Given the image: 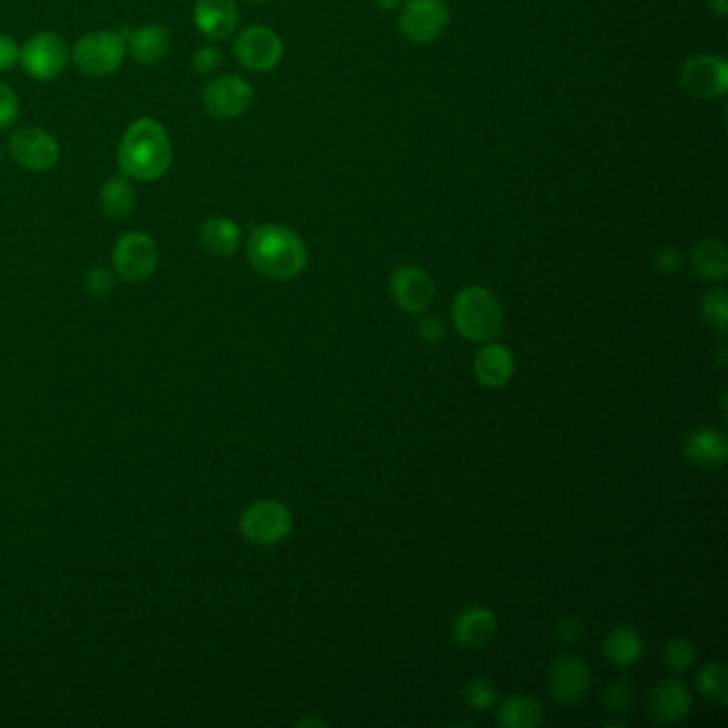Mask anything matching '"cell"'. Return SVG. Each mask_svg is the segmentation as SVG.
I'll use <instances>...</instances> for the list:
<instances>
[{
	"instance_id": "d6a6232c",
	"label": "cell",
	"mask_w": 728,
	"mask_h": 728,
	"mask_svg": "<svg viewBox=\"0 0 728 728\" xmlns=\"http://www.w3.org/2000/svg\"><path fill=\"white\" fill-rule=\"evenodd\" d=\"M223 65V52L214 46H204L199 48L197 53H195V60H193V67L197 73L201 76H208V73H214L218 67Z\"/></svg>"
},
{
	"instance_id": "2e32d148",
	"label": "cell",
	"mask_w": 728,
	"mask_h": 728,
	"mask_svg": "<svg viewBox=\"0 0 728 728\" xmlns=\"http://www.w3.org/2000/svg\"><path fill=\"white\" fill-rule=\"evenodd\" d=\"M683 455L692 466L720 469L728 460L727 434L714 427L695 430L683 441Z\"/></svg>"
},
{
	"instance_id": "3957f363",
	"label": "cell",
	"mask_w": 728,
	"mask_h": 728,
	"mask_svg": "<svg viewBox=\"0 0 728 728\" xmlns=\"http://www.w3.org/2000/svg\"><path fill=\"white\" fill-rule=\"evenodd\" d=\"M458 332L472 342L495 338L504 325V311L492 291L483 286L462 288L451 306Z\"/></svg>"
},
{
	"instance_id": "9a60e30c",
	"label": "cell",
	"mask_w": 728,
	"mask_h": 728,
	"mask_svg": "<svg viewBox=\"0 0 728 728\" xmlns=\"http://www.w3.org/2000/svg\"><path fill=\"white\" fill-rule=\"evenodd\" d=\"M692 695L679 679L658 681L648 695V714L660 725H677L690 716Z\"/></svg>"
},
{
	"instance_id": "d590c367",
	"label": "cell",
	"mask_w": 728,
	"mask_h": 728,
	"mask_svg": "<svg viewBox=\"0 0 728 728\" xmlns=\"http://www.w3.org/2000/svg\"><path fill=\"white\" fill-rule=\"evenodd\" d=\"M581 632H583V622H581V620H574V618H567V620H562L560 624H555V634H558V639H562L564 643L577 641V639L581 637Z\"/></svg>"
},
{
	"instance_id": "8d00e7d4",
	"label": "cell",
	"mask_w": 728,
	"mask_h": 728,
	"mask_svg": "<svg viewBox=\"0 0 728 728\" xmlns=\"http://www.w3.org/2000/svg\"><path fill=\"white\" fill-rule=\"evenodd\" d=\"M658 267L665 269V272H676V269L681 267V255L676 253V250H671V248L662 250V253L658 255Z\"/></svg>"
},
{
	"instance_id": "7402d4cb",
	"label": "cell",
	"mask_w": 728,
	"mask_h": 728,
	"mask_svg": "<svg viewBox=\"0 0 728 728\" xmlns=\"http://www.w3.org/2000/svg\"><path fill=\"white\" fill-rule=\"evenodd\" d=\"M498 725L504 728H534L543 725L545 714L541 702L525 695H511L500 702L495 711Z\"/></svg>"
},
{
	"instance_id": "30bf717a",
	"label": "cell",
	"mask_w": 728,
	"mask_h": 728,
	"mask_svg": "<svg viewBox=\"0 0 728 728\" xmlns=\"http://www.w3.org/2000/svg\"><path fill=\"white\" fill-rule=\"evenodd\" d=\"M285 52L281 37L267 27H248L235 39V56L250 71H272Z\"/></svg>"
},
{
	"instance_id": "5bb4252c",
	"label": "cell",
	"mask_w": 728,
	"mask_h": 728,
	"mask_svg": "<svg viewBox=\"0 0 728 728\" xmlns=\"http://www.w3.org/2000/svg\"><path fill=\"white\" fill-rule=\"evenodd\" d=\"M592 686V671L579 656H562L549 669L551 695L560 702H579L586 699Z\"/></svg>"
},
{
	"instance_id": "52a82bcc",
	"label": "cell",
	"mask_w": 728,
	"mask_h": 728,
	"mask_svg": "<svg viewBox=\"0 0 728 728\" xmlns=\"http://www.w3.org/2000/svg\"><path fill=\"white\" fill-rule=\"evenodd\" d=\"M20 62L28 76L39 81L56 79L69 65V50L60 35L39 32L20 50Z\"/></svg>"
},
{
	"instance_id": "74e56055",
	"label": "cell",
	"mask_w": 728,
	"mask_h": 728,
	"mask_svg": "<svg viewBox=\"0 0 728 728\" xmlns=\"http://www.w3.org/2000/svg\"><path fill=\"white\" fill-rule=\"evenodd\" d=\"M709 7L718 18H725L728 13V0H709Z\"/></svg>"
},
{
	"instance_id": "f1b7e54d",
	"label": "cell",
	"mask_w": 728,
	"mask_h": 728,
	"mask_svg": "<svg viewBox=\"0 0 728 728\" xmlns=\"http://www.w3.org/2000/svg\"><path fill=\"white\" fill-rule=\"evenodd\" d=\"M662 658L673 673H686L697 660V650L688 639H673L667 643Z\"/></svg>"
},
{
	"instance_id": "6da1fadb",
	"label": "cell",
	"mask_w": 728,
	"mask_h": 728,
	"mask_svg": "<svg viewBox=\"0 0 728 728\" xmlns=\"http://www.w3.org/2000/svg\"><path fill=\"white\" fill-rule=\"evenodd\" d=\"M171 141L163 125L153 118H139L130 125L120 148L118 165L125 176L141 183H153L167 174L171 167Z\"/></svg>"
},
{
	"instance_id": "f35d334b",
	"label": "cell",
	"mask_w": 728,
	"mask_h": 728,
	"mask_svg": "<svg viewBox=\"0 0 728 728\" xmlns=\"http://www.w3.org/2000/svg\"><path fill=\"white\" fill-rule=\"evenodd\" d=\"M297 727H329V722L321 718H304L297 722Z\"/></svg>"
},
{
	"instance_id": "5b68a950",
	"label": "cell",
	"mask_w": 728,
	"mask_h": 728,
	"mask_svg": "<svg viewBox=\"0 0 728 728\" xmlns=\"http://www.w3.org/2000/svg\"><path fill=\"white\" fill-rule=\"evenodd\" d=\"M291 511L276 500H260L250 504L239 520V532L253 545H278L291 534Z\"/></svg>"
},
{
	"instance_id": "60d3db41",
	"label": "cell",
	"mask_w": 728,
	"mask_h": 728,
	"mask_svg": "<svg viewBox=\"0 0 728 728\" xmlns=\"http://www.w3.org/2000/svg\"><path fill=\"white\" fill-rule=\"evenodd\" d=\"M383 11H391V9H395L397 4H400V0H374Z\"/></svg>"
},
{
	"instance_id": "ab89813d",
	"label": "cell",
	"mask_w": 728,
	"mask_h": 728,
	"mask_svg": "<svg viewBox=\"0 0 728 728\" xmlns=\"http://www.w3.org/2000/svg\"><path fill=\"white\" fill-rule=\"evenodd\" d=\"M716 360H718V365H720V367L727 365V346H725V344L718 346V351H716Z\"/></svg>"
},
{
	"instance_id": "836d02e7",
	"label": "cell",
	"mask_w": 728,
	"mask_h": 728,
	"mask_svg": "<svg viewBox=\"0 0 728 728\" xmlns=\"http://www.w3.org/2000/svg\"><path fill=\"white\" fill-rule=\"evenodd\" d=\"M416 334L421 336V340H425L430 344H439L446 336V327H444L443 321L436 318V316H423L416 323Z\"/></svg>"
},
{
	"instance_id": "ffe728a7",
	"label": "cell",
	"mask_w": 728,
	"mask_h": 728,
	"mask_svg": "<svg viewBox=\"0 0 728 728\" xmlns=\"http://www.w3.org/2000/svg\"><path fill=\"white\" fill-rule=\"evenodd\" d=\"M646 651L643 637L632 626H618L611 630L602 643V656L609 665L628 669L634 667Z\"/></svg>"
},
{
	"instance_id": "e575fe53",
	"label": "cell",
	"mask_w": 728,
	"mask_h": 728,
	"mask_svg": "<svg viewBox=\"0 0 728 728\" xmlns=\"http://www.w3.org/2000/svg\"><path fill=\"white\" fill-rule=\"evenodd\" d=\"M20 62V46L7 37L0 35V71H9Z\"/></svg>"
},
{
	"instance_id": "4fadbf2b",
	"label": "cell",
	"mask_w": 728,
	"mask_h": 728,
	"mask_svg": "<svg viewBox=\"0 0 728 728\" xmlns=\"http://www.w3.org/2000/svg\"><path fill=\"white\" fill-rule=\"evenodd\" d=\"M253 86L239 76H220L204 88V105L211 116L232 120L253 104Z\"/></svg>"
},
{
	"instance_id": "ba28073f",
	"label": "cell",
	"mask_w": 728,
	"mask_h": 728,
	"mask_svg": "<svg viewBox=\"0 0 728 728\" xmlns=\"http://www.w3.org/2000/svg\"><path fill=\"white\" fill-rule=\"evenodd\" d=\"M679 79L686 92L697 99H720L728 90V65L725 58L699 53L683 62Z\"/></svg>"
},
{
	"instance_id": "f546056e",
	"label": "cell",
	"mask_w": 728,
	"mask_h": 728,
	"mask_svg": "<svg viewBox=\"0 0 728 728\" xmlns=\"http://www.w3.org/2000/svg\"><path fill=\"white\" fill-rule=\"evenodd\" d=\"M602 702L611 714H626L634 702V686L624 677L611 681L604 690Z\"/></svg>"
},
{
	"instance_id": "4316f807",
	"label": "cell",
	"mask_w": 728,
	"mask_h": 728,
	"mask_svg": "<svg viewBox=\"0 0 728 728\" xmlns=\"http://www.w3.org/2000/svg\"><path fill=\"white\" fill-rule=\"evenodd\" d=\"M697 686L709 701L728 702V671L722 662H707L697 676Z\"/></svg>"
},
{
	"instance_id": "484cf974",
	"label": "cell",
	"mask_w": 728,
	"mask_h": 728,
	"mask_svg": "<svg viewBox=\"0 0 728 728\" xmlns=\"http://www.w3.org/2000/svg\"><path fill=\"white\" fill-rule=\"evenodd\" d=\"M701 318L702 323L718 332V334H727L728 329V293L718 286L711 288L702 295L701 299Z\"/></svg>"
},
{
	"instance_id": "603a6c76",
	"label": "cell",
	"mask_w": 728,
	"mask_h": 728,
	"mask_svg": "<svg viewBox=\"0 0 728 728\" xmlns=\"http://www.w3.org/2000/svg\"><path fill=\"white\" fill-rule=\"evenodd\" d=\"M690 263L705 281L722 283L728 276V250L725 242L701 239L690 253Z\"/></svg>"
},
{
	"instance_id": "d6986e66",
	"label": "cell",
	"mask_w": 728,
	"mask_h": 728,
	"mask_svg": "<svg viewBox=\"0 0 728 728\" xmlns=\"http://www.w3.org/2000/svg\"><path fill=\"white\" fill-rule=\"evenodd\" d=\"M474 374L476 378L492 390L504 387L515 374V357L502 344H490L481 348L474 357Z\"/></svg>"
},
{
	"instance_id": "ac0fdd59",
	"label": "cell",
	"mask_w": 728,
	"mask_h": 728,
	"mask_svg": "<svg viewBox=\"0 0 728 728\" xmlns=\"http://www.w3.org/2000/svg\"><path fill=\"white\" fill-rule=\"evenodd\" d=\"M237 4L234 0H197L195 24L209 39H227L237 28Z\"/></svg>"
},
{
	"instance_id": "7bdbcfd3",
	"label": "cell",
	"mask_w": 728,
	"mask_h": 728,
	"mask_svg": "<svg viewBox=\"0 0 728 728\" xmlns=\"http://www.w3.org/2000/svg\"><path fill=\"white\" fill-rule=\"evenodd\" d=\"M0 160H2V148H0Z\"/></svg>"
},
{
	"instance_id": "277c9868",
	"label": "cell",
	"mask_w": 728,
	"mask_h": 728,
	"mask_svg": "<svg viewBox=\"0 0 728 728\" xmlns=\"http://www.w3.org/2000/svg\"><path fill=\"white\" fill-rule=\"evenodd\" d=\"M127 56L125 32L101 30L81 37L73 48V60L79 71L92 78H104L118 71Z\"/></svg>"
},
{
	"instance_id": "44dd1931",
	"label": "cell",
	"mask_w": 728,
	"mask_h": 728,
	"mask_svg": "<svg viewBox=\"0 0 728 728\" xmlns=\"http://www.w3.org/2000/svg\"><path fill=\"white\" fill-rule=\"evenodd\" d=\"M199 239L214 257H232L242 244V229L232 218L214 216L201 225Z\"/></svg>"
},
{
	"instance_id": "d4e9b609",
	"label": "cell",
	"mask_w": 728,
	"mask_h": 728,
	"mask_svg": "<svg viewBox=\"0 0 728 728\" xmlns=\"http://www.w3.org/2000/svg\"><path fill=\"white\" fill-rule=\"evenodd\" d=\"M130 53L144 65H155L171 50V35L163 27H146L130 37Z\"/></svg>"
},
{
	"instance_id": "cb8c5ba5",
	"label": "cell",
	"mask_w": 728,
	"mask_h": 728,
	"mask_svg": "<svg viewBox=\"0 0 728 728\" xmlns=\"http://www.w3.org/2000/svg\"><path fill=\"white\" fill-rule=\"evenodd\" d=\"M135 201H137L135 188L130 184L129 176H125V174L111 176L101 186L99 206H101V211H104L105 216H109V218H125V216H129L132 208H135Z\"/></svg>"
},
{
	"instance_id": "9c48e42d",
	"label": "cell",
	"mask_w": 728,
	"mask_h": 728,
	"mask_svg": "<svg viewBox=\"0 0 728 728\" xmlns=\"http://www.w3.org/2000/svg\"><path fill=\"white\" fill-rule=\"evenodd\" d=\"M158 265L157 242L150 235L129 232L116 242L114 267L127 283H141Z\"/></svg>"
},
{
	"instance_id": "8992f818",
	"label": "cell",
	"mask_w": 728,
	"mask_h": 728,
	"mask_svg": "<svg viewBox=\"0 0 728 728\" xmlns=\"http://www.w3.org/2000/svg\"><path fill=\"white\" fill-rule=\"evenodd\" d=\"M449 24L444 0H409L400 13V32L416 46L434 43Z\"/></svg>"
},
{
	"instance_id": "7c38bea8",
	"label": "cell",
	"mask_w": 728,
	"mask_h": 728,
	"mask_svg": "<svg viewBox=\"0 0 728 728\" xmlns=\"http://www.w3.org/2000/svg\"><path fill=\"white\" fill-rule=\"evenodd\" d=\"M390 288L395 304L411 314L427 311L436 295L432 276L416 265H400L391 272Z\"/></svg>"
},
{
	"instance_id": "83f0119b",
	"label": "cell",
	"mask_w": 728,
	"mask_h": 728,
	"mask_svg": "<svg viewBox=\"0 0 728 728\" xmlns=\"http://www.w3.org/2000/svg\"><path fill=\"white\" fill-rule=\"evenodd\" d=\"M462 699L472 709L485 711V709L494 707L495 701H498V692H495V686L490 679L476 677V679H470L469 683L464 686Z\"/></svg>"
},
{
	"instance_id": "8fae6325",
	"label": "cell",
	"mask_w": 728,
	"mask_h": 728,
	"mask_svg": "<svg viewBox=\"0 0 728 728\" xmlns=\"http://www.w3.org/2000/svg\"><path fill=\"white\" fill-rule=\"evenodd\" d=\"M9 155L28 171L41 174V171H50L58 163L60 148L48 130L27 127L11 135Z\"/></svg>"
},
{
	"instance_id": "e0dca14e",
	"label": "cell",
	"mask_w": 728,
	"mask_h": 728,
	"mask_svg": "<svg viewBox=\"0 0 728 728\" xmlns=\"http://www.w3.org/2000/svg\"><path fill=\"white\" fill-rule=\"evenodd\" d=\"M498 620L485 607L464 609L451 624V637L460 648H481L494 639Z\"/></svg>"
},
{
	"instance_id": "1f68e13d",
	"label": "cell",
	"mask_w": 728,
	"mask_h": 728,
	"mask_svg": "<svg viewBox=\"0 0 728 728\" xmlns=\"http://www.w3.org/2000/svg\"><path fill=\"white\" fill-rule=\"evenodd\" d=\"M83 288L95 297H105L114 288V276L105 267H92L83 276Z\"/></svg>"
},
{
	"instance_id": "7a4b0ae2",
	"label": "cell",
	"mask_w": 728,
	"mask_h": 728,
	"mask_svg": "<svg viewBox=\"0 0 728 728\" xmlns=\"http://www.w3.org/2000/svg\"><path fill=\"white\" fill-rule=\"evenodd\" d=\"M250 265L272 281L297 278L308 265V248L304 239L285 225H260L246 246Z\"/></svg>"
},
{
	"instance_id": "b9f144b4",
	"label": "cell",
	"mask_w": 728,
	"mask_h": 728,
	"mask_svg": "<svg viewBox=\"0 0 728 728\" xmlns=\"http://www.w3.org/2000/svg\"><path fill=\"white\" fill-rule=\"evenodd\" d=\"M248 2H253V4H263V2H267V0H248Z\"/></svg>"
},
{
	"instance_id": "4dcf8cb0",
	"label": "cell",
	"mask_w": 728,
	"mask_h": 728,
	"mask_svg": "<svg viewBox=\"0 0 728 728\" xmlns=\"http://www.w3.org/2000/svg\"><path fill=\"white\" fill-rule=\"evenodd\" d=\"M18 118H20V101L16 92L7 83H0V130L13 127Z\"/></svg>"
}]
</instances>
